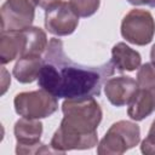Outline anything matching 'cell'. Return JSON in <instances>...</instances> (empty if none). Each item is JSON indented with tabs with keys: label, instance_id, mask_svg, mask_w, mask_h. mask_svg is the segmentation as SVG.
Wrapping results in <instances>:
<instances>
[{
	"label": "cell",
	"instance_id": "obj_1",
	"mask_svg": "<svg viewBox=\"0 0 155 155\" xmlns=\"http://www.w3.org/2000/svg\"><path fill=\"white\" fill-rule=\"evenodd\" d=\"M111 61L102 65H84L73 62L64 52L63 42L52 38L45 51L38 84L57 98L76 99L101 94L102 86L114 74Z\"/></svg>",
	"mask_w": 155,
	"mask_h": 155
},
{
	"label": "cell",
	"instance_id": "obj_2",
	"mask_svg": "<svg viewBox=\"0 0 155 155\" xmlns=\"http://www.w3.org/2000/svg\"><path fill=\"white\" fill-rule=\"evenodd\" d=\"M62 111L64 116L50 143L53 150L64 154L69 150H85L97 145V127L103 113L93 97L65 99L62 103Z\"/></svg>",
	"mask_w": 155,
	"mask_h": 155
},
{
	"label": "cell",
	"instance_id": "obj_3",
	"mask_svg": "<svg viewBox=\"0 0 155 155\" xmlns=\"http://www.w3.org/2000/svg\"><path fill=\"white\" fill-rule=\"evenodd\" d=\"M140 128L136 122L120 120L114 122L97 147L99 155H121L138 145Z\"/></svg>",
	"mask_w": 155,
	"mask_h": 155
},
{
	"label": "cell",
	"instance_id": "obj_4",
	"mask_svg": "<svg viewBox=\"0 0 155 155\" xmlns=\"http://www.w3.org/2000/svg\"><path fill=\"white\" fill-rule=\"evenodd\" d=\"M13 105L18 115L38 120L51 116L58 109L57 97L42 88L16 94Z\"/></svg>",
	"mask_w": 155,
	"mask_h": 155
},
{
	"label": "cell",
	"instance_id": "obj_5",
	"mask_svg": "<svg viewBox=\"0 0 155 155\" xmlns=\"http://www.w3.org/2000/svg\"><path fill=\"white\" fill-rule=\"evenodd\" d=\"M155 34V19L147 10L133 8L121 22V35L130 44L145 46L151 42Z\"/></svg>",
	"mask_w": 155,
	"mask_h": 155
},
{
	"label": "cell",
	"instance_id": "obj_6",
	"mask_svg": "<svg viewBox=\"0 0 155 155\" xmlns=\"http://www.w3.org/2000/svg\"><path fill=\"white\" fill-rule=\"evenodd\" d=\"M39 0H6L0 8L1 31H19L31 27Z\"/></svg>",
	"mask_w": 155,
	"mask_h": 155
},
{
	"label": "cell",
	"instance_id": "obj_7",
	"mask_svg": "<svg viewBox=\"0 0 155 155\" xmlns=\"http://www.w3.org/2000/svg\"><path fill=\"white\" fill-rule=\"evenodd\" d=\"M13 133L17 140L16 154H44V153H57L53 149L40 143L42 134V124L38 119L21 117L16 121Z\"/></svg>",
	"mask_w": 155,
	"mask_h": 155
},
{
	"label": "cell",
	"instance_id": "obj_8",
	"mask_svg": "<svg viewBox=\"0 0 155 155\" xmlns=\"http://www.w3.org/2000/svg\"><path fill=\"white\" fill-rule=\"evenodd\" d=\"M78 24L79 16L67 1H59L45 10V28L48 33L56 36L73 34L78 28Z\"/></svg>",
	"mask_w": 155,
	"mask_h": 155
},
{
	"label": "cell",
	"instance_id": "obj_9",
	"mask_svg": "<svg viewBox=\"0 0 155 155\" xmlns=\"http://www.w3.org/2000/svg\"><path fill=\"white\" fill-rule=\"evenodd\" d=\"M138 88L139 86L137 80L125 75L110 78L104 84V93L108 101L115 107L128 104L134 97Z\"/></svg>",
	"mask_w": 155,
	"mask_h": 155
},
{
	"label": "cell",
	"instance_id": "obj_10",
	"mask_svg": "<svg viewBox=\"0 0 155 155\" xmlns=\"http://www.w3.org/2000/svg\"><path fill=\"white\" fill-rule=\"evenodd\" d=\"M25 34L19 31H1L0 35V62L2 65L21 58L25 51Z\"/></svg>",
	"mask_w": 155,
	"mask_h": 155
},
{
	"label": "cell",
	"instance_id": "obj_11",
	"mask_svg": "<svg viewBox=\"0 0 155 155\" xmlns=\"http://www.w3.org/2000/svg\"><path fill=\"white\" fill-rule=\"evenodd\" d=\"M155 111V90L138 88L128 103L127 114L134 121H142Z\"/></svg>",
	"mask_w": 155,
	"mask_h": 155
},
{
	"label": "cell",
	"instance_id": "obj_12",
	"mask_svg": "<svg viewBox=\"0 0 155 155\" xmlns=\"http://www.w3.org/2000/svg\"><path fill=\"white\" fill-rule=\"evenodd\" d=\"M111 63L119 71H133L140 67L142 57L125 42H117L111 48Z\"/></svg>",
	"mask_w": 155,
	"mask_h": 155
},
{
	"label": "cell",
	"instance_id": "obj_13",
	"mask_svg": "<svg viewBox=\"0 0 155 155\" xmlns=\"http://www.w3.org/2000/svg\"><path fill=\"white\" fill-rule=\"evenodd\" d=\"M42 64L44 57L41 56H24L17 59L12 74L18 82L30 84L38 80Z\"/></svg>",
	"mask_w": 155,
	"mask_h": 155
},
{
	"label": "cell",
	"instance_id": "obj_14",
	"mask_svg": "<svg viewBox=\"0 0 155 155\" xmlns=\"http://www.w3.org/2000/svg\"><path fill=\"white\" fill-rule=\"evenodd\" d=\"M137 82L140 88L155 90V64L149 62L140 65L137 73Z\"/></svg>",
	"mask_w": 155,
	"mask_h": 155
},
{
	"label": "cell",
	"instance_id": "obj_15",
	"mask_svg": "<svg viewBox=\"0 0 155 155\" xmlns=\"http://www.w3.org/2000/svg\"><path fill=\"white\" fill-rule=\"evenodd\" d=\"M68 2L73 11L84 18L94 15L101 5V0H69Z\"/></svg>",
	"mask_w": 155,
	"mask_h": 155
},
{
	"label": "cell",
	"instance_id": "obj_16",
	"mask_svg": "<svg viewBox=\"0 0 155 155\" xmlns=\"http://www.w3.org/2000/svg\"><path fill=\"white\" fill-rule=\"evenodd\" d=\"M140 151L145 155H155V120L150 126L148 136L142 142Z\"/></svg>",
	"mask_w": 155,
	"mask_h": 155
},
{
	"label": "cell",
	"instance_id": "obj_17",
	"mask_svg": "<svg viewBox=\"0 0 155 155\" xmlns=\"http://www.w3.org/2000/svg\"><path fill=\"white\" fill-rule=\"evenodd\" d=\"M1 76H2V79H1V94H4L5 92H6V90H7V87H8V85L11 84V79H10V75H8V73L6 71V69L2 67L1 68Z\"/></svg>",
	"mask_w": 155,
	"mask_h": 155
},
{
	"label": "cell",
	"instance_id": "obj_18",
	"mask_svg": "<svg viewBox=\"0 0 155 155\" xmlns=\"http://www.w3.org/2000/svg\"><path fill=\"white\" fill-rule=\"evenodd\" d=\"M59 1H62V0H39V6L44 10H47L48 7L58 4Z\"/></svg>",
	"mask_w": 155,
	"mask_h": 155
},
{
	"label": "cell",
	"instance_id": "obj_19",
	"mask_svg": "<svg viewBox=\"0 0 155 155\" xmlns=\"http://www.w3.org/2000/svg\"><path fill=\"white\" fill-rule=\"evenodd\" d=\"M132 5H148L155 8V0H127Z\"/></svg>",
	"mask_w": 155,
	"mask_h": 155
},
{
	"label": "cell",
	"instance_id": "obj_20",
	"mask_svg": "<svg viewBox=\"0 0 155 155\" xmlns=\"http://www.w3.org/2000/svg\"><path fill=\"white\" fill-rule=\"evenodd\" d=\"M150 59H151V63L155 64V44L153 45V47L150 50Z\"/></svg>",
	"mask_w": 155,
	"mask_h": 155
}]
</instances>
